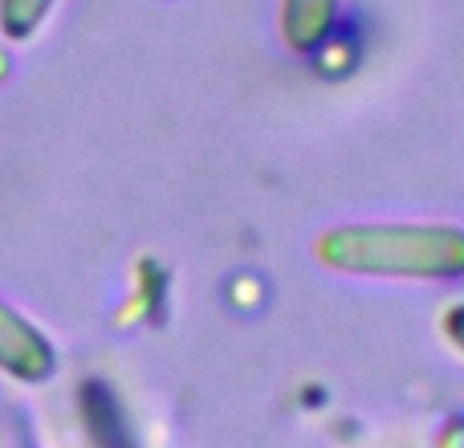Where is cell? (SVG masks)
<instances>
[{
  "instance_id": "obj_1",
  "label": "cell",
  "mask_w": 464,
  "mask_h": 448,
  "mask_svg": "<svg viewBox=\"0 0 464 448\" xmlns=\"http://www.w3.org/2000/svg\"><path fill=\"white\" fill-rule=\"evenodd\" d=\"M322 269L371 281H460L464 224L452 220H346L314 240Z\"/></svg>"
},
{
  "instance_id": "obj_2",
  "label": "cell",
  "mask_w": 464,
  "mask_h": 448,
  "mask_svg": "<svg viewBox=\"0 0 464 448\" xmlns=\"http://www.w3.org/2000/svg\"><path fill=\"white\" fill-rule=\"evenodd\" d=\"M343 0H281L277 8V29L294 54H318L330 37H334Z\"/></svg>"
},
{
  "instance_id": "obj_3",
  "label": "cell",
  "mask_w": 464,
  "mask_h": 448,
  "mask_svg": "<svg viewBox=\"0 0 464 448\" xmlns=\"http://www.w3.org/2000/svg\"><path fill=\"white\" fill-rule=\"evenodd\" d=\"M49 346L33 335L24 322H13V314L0 310V367L21 379H41L49 371Z\"/></svg>"
},
{
  "instance_id": "obj_4",
  "label": "cell",
  "mask_w": 464,
  "mask_h": 448,
  "mask_svg": "<svg viewBox=\"0 0 464 448\" xmlns=\"http://www.w3.org/2000/svg\"><path fill=\"white\" fill-rule=\"evenodd\" d=\"M53 0H0V16H5L8 37H29L37 21L49 13Z\"/></svg>"
},
{
  "instance_id": "obj_5",
  "label": "cell",
  "mask_w": 464,
  "mask_h": 448,
  "mask_svg": "<svg viewBox=\"0 0 464 448\" xmlns=\"http://www.w3.org/2000/svg\"><path fill=\"white\" fill-rule=\"evenodd\" d=\"M440 330L449 338V346L464 359V302H452L449 310L440 314Z\"/></svg>"
},
{
  "instance_id": "obj_6",
  "label": "cell",
  "mask_w": 464,
  "mask_h": 448,
  "mask_svg": "<svg viewBox=\"0 0 464 448\" xmlns=\"http://www.w3.org/2000/svg\"><path fill=\"white\" fill-rule=\"evenodd\" d=\"M440 448H464V420H460V424H449V428H444Z\"/></svg>"
},
{
  "instance_id": "obj_7",
  "label": "cell",
  "mask_w": 464,
  "mask_h": 448,
  "mask_svg": "<svg viewBox=\"0 0 464 448\" xmlns=\"http://www.w3.org/2000/svg\"><path fill=\"white\" fill-rule=\"evenodd\" d=\"M0 73H5V54H0Z\"/></svg>"
}]
</instances>
